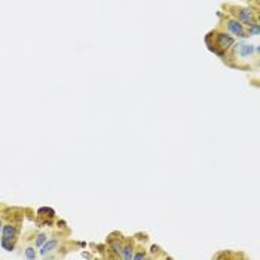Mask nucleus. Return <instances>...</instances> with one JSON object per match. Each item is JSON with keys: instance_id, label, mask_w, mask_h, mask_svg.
Masks as SVG:
<instances>
[{"instance_id": "nucleus-11", "label": "nucleus", "mask_w": 260, "mask_h": 260, "mask_svg": "<svg viewBox=\"0 0 260 260\" xmlns=\"http://www.w3.org/2000/svg\"><path fill=\"white\" fill-rule=\"evenodd\" d=\"M45 239H46V236L45 235H40L39 238H37V241H36V245H40V244L45 242Z\"/></svg>"}, {"instance_id": "nucleus-9", "label": "nucleus", "mask_w": 260, "mask_h": 260, "mask_svg": "<svg viewBox=\"0 0 260 260\" xmlns=\"http://www.w3.org/2000/svg\"><path fill=\"white\" fill-rule=\"evenodd\" d=\"M2 247H3L5 250H8V251H12V248H14L12 245H9V244L6 242V239H2Z\"/></svg>"}, {"instance_id": "nucleus-2", "label": "nucleus", "mask_w": 260, "mask_h": 260, "mask_svg": "<svg viewBox=\"0 0 260 260\" xmlns=\"http://www.w3.org/2000/svg\"><path fill=\"white\" fill-rule=\"evenodd\" d=\"M217 40H219V43L222 45V48H227V46H230V45L233 43V39L227 34H219L217 36Z\"/></svg>"}, {"instance_id": "nucleus-7", "label": "nucleus", "mask_w": 260, "mask_h": 260, "mask_svg": "<svg viewBox=\"0 0 260 260\" xmlns=\"http://www.w3.org/2000/svg\"><path fill=\"white\" fill-rule=\"evenodd\" d=\"M250 33L259 34V24H250Z\"/></svg>"}, {"instance_id": "nucleus-8", "label": "nucleus", "mask_w": 260, "mask_h": 260, "mask_svg": "<svg viewBox=\"0 0 260 260\" xmlns=\"http://www.w3.org/2000/svg\"><path fill=\"white\" fill-rule=\"evenodd\" d=\"M123 254H125V259H131V257H132V251H131V248H129V247H126V248L123 250Z\"/></svg>"}, {"instance_id": "nucleus-12", "label": "nucleus", "mask_w": 260, "mask_h": 260, "mask_svg": "<svg viewBox=\"0 0 260 260\" xmlns=\"http://www.w3.org/2000/svg\"><path fill=\"white\" fill-rule=\"evenodd\" d=\"M143 257H144L143 254H137V256H135V259H143Z\"/></svg>"}, {"instance_id": "nucleus-3", "label": "nucleus", "mask_w": 260, "mask_h": 260, "mask_svg": "<svg viewBox=\"0 0 260 260\" xmlns=\"http://www.w3.org/2000/svg\"><path fill=\"white\" fill-rule=\"evenodd\" d=\"M14 236H15V227L14 226H5V229H3V239L9 241Z\"/></svg>"}, {"instance_id": "nucleus-10", "label": "nucleus", "mask_w": 260, "mask_h": 260, "mask_svg": "<svg viewBox=\"0 0 260 260\" xmlns=\"http://www.w3.org/2000/svg\"><path fill=\"white\" fill-rule=\"evenodd\" d=\"M27 257H28V259H34L36 257L34 250H33V248H27Z\"/></svg>"}, {"instance_id": "nucleus-6", "label": "nucleus", "mask_w": 260, "mask_h": 260, "mask_svg": "<svg viewBox=\"0 0 260 260\" xmlns=\"http://www.w3.org/2000/svg\"><path fill=\"white\" fill-rule=\"evenodd\" d=\"M239 18L242 19L245 24H250V22H251V14H250V11H242V12L239 14Z\"/></svg>"}, {"instance_id": "nucleus-4", "label": "nucleus", "mask_w": 260, "mask_h": 260, "mask_svg": "<svg viewBox=\"0 0 260 260\" xmlns=\"http://www.w3.org/2000/svg\"><path fill=\"white\" fill-rule=\"evenodd\" d=\"M253 54V46L251 45H241L239 46V55L241 57H250Z\"/></svg>"}, {"instance_id": "nucleus-1", "label": "nucleus", "mask_w": 260, "mask_h": 260, "mask_svg": "<svg viewBox=\"0 0 260 260\" xmlns=\"http://www.w3.org/2000/svg\"><path fill=\"white\" fill-rule=\"evenodd\" d=\"M227 28H229L235 36H238V37H245L242 24L238 22V21H229V22H227Z\"/></svg>"}, {"instance_id": "nucleus-5", "label": "nucleus", "mask_w": 260, "mask_h": 260, "mask_svg": "<svg viewBox=\"0 0 260 260\" xmlns=\"http://www.w3.org/2000/svg\"><path fill=\"white\" fill-rule=\"evenodd\" d=\"M55 245H57V241H55V239H52V241H49V242H46L43 247H42V250H40V254H42V256H45L48 251H51Z\"/></svg>"}]
</instances>
